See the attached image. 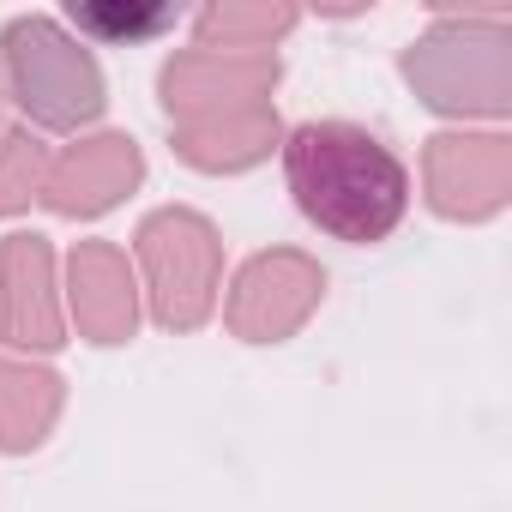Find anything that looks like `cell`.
I'll use <instances>...</instances> for the list:
<instances>
[{
  "instance_id": "6da1fadb",
  "label": "cell",
  "mask_w": 512,
  "mask_h": 512,
  "mask_svg": "<svg viewBox=\"0 0 512 512\" xmlns=\"http://www.w3.org/2000/svg\"><path fill=\"white\" fill-rule=\"evenodd\" d=\"M284 181L296 211L332 241H386L410 211L404 157L362 121H302L284 145Z\"/></svg>"
},
{
  "instance_id": "7a4b0ae2",
  "label": "cell",
  "mask_w": 512,
  "mask_h": 512,
  "mask_svg": "<svg viewBox=\"0 0 512 512\" xmlns=\"http://www.w3.org/2000/svg\"><path fill=\"white\" fill-rule=\"evenodd\" d=\"M175 13H97V7H73V25L97 31V37H145L157 25H169Z\"/></svg>"
}]
</instances>
